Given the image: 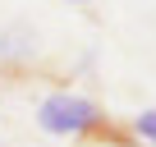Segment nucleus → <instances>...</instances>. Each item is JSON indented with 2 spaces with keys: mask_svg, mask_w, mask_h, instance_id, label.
I'll return each mask as SVG.
<instances>
[{
  "mask_svg": "<svg viewBox=\"0 0 156 147\" xmlns=\"http://www.w3.org/2000/svg\"><path fill=\"white\" fill-rule=\"evenodd\" d=\"M129 129H133V138H142V142H151V147H156V110H142Z\"/></svg>",
  "mask_w": 156,
  "mask_h": 147,
  "instance_id": "obj_3",
  "label": "nucleus"
},
{
  "mask_svg": "<svg viewBox=\"0 0 156 147\" xmlns=\"http://www.w3.org/2000/svg\"><path fill=\"white\" fill-rule=\"evenodd\" d=\"M37 51V41L28 32H0V64L5 69H19V60H28Z\"/></svg>",
  "mask_w": 156,
  "mask_h": 147,
  "instance_id": "obj_2",
  "label": "nucleus"
},
{
  "mask_svg": "<svg viewBox=\"0 0 156 147\" xmlns=\"http://www.w3.org/2000/svg\"><path fill=\"white\" fill-rule=\"evenodd\" d=\"M73 5H87V0H73Z\"/></svg>",
  "mask_w": 156,
  "mask_h": 147,
  "instance_id": "obj_4",
  "label": "nucleus"
},
{
  "mask_svg": "<svg viewBox=\"0 0 156 147\" xmlns=\"http://www.w3.org/2000/svg\"><path fill=\"white\" fill-rule=\"evenodd\" d=\"M37 124L46 133H60V138H73L78 147H138L133 129L119 124L115 115H106L97 101L87 97H73V92H55L41 101L37 110Z\"/></svg>",
  "mask_w": 156,
  "mask_h": 147,
  "instance_id": "obj_1",
  "label": "nucleus"
}]
</instances>
